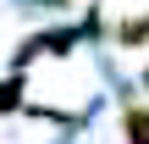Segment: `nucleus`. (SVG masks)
<instances>
[{
    "label": "nucleus",
    "mask_w": 149,
    "mask_h": 144,
    "mask_svg": "<svg viewBox=\"0 0 149 144\" xmlns=\"http://www.w3.org/2000/svg\"><path fill=\"white\" fill-rule=\"evenodd\" d=\"M22 105V78H6L0 83V111H17Z\"/></svg>",
    "instance_id": "3"
},
{
    "label": "nucleus",
    "mask_w": 149,
    "mask_h": 144,
    "mask_svg": "<svg viewBox=\"0 0 149 144\" xmlns=\"http://www.w3.org/2000/svg\"><path fill=\"white\" fill-rule=\"evenodd\" d=\"M144 89H149V72H144Z\"/></svg>",
    "instance_id": "4"
},
{
    "label": "nucleus",
    "mask_w": 149,
    "mask_h": 144,
    "mask_svg": "<svg viewBox=\"0 0 149 144\" xmlns=\"http://www.w3.org/2000/svg\"><path fill=\"white\" fill-rule=\"evenodd\" d=\"M116 39H122V44H149V17H127V22L116 28Z\"/></svg>",
    "instance_id": "2"
},
{
    "label": "nucleus",
    "mask_w": 149,
    "mask_h": 144,
    "mask_svg": "<svg viewBox=\"0 0 149 144\" xmlns=\"http://www.w3.org/2000/svg\"><path fill=\"white\" fill-rule=\"evenodd\" d=\"M122 133H127V144H149V105H127Z\"/></svg>",
    "instance_id": "1"
}]
</instances>
